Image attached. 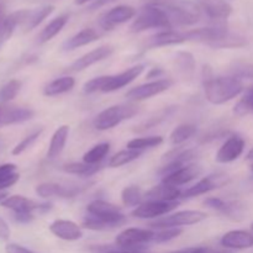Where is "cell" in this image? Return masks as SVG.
Masks as SVG:
<instances>
[{
    "label": "cell",
    "mask_w": 253,
    "mask_h": 253,
    "mask_svg": "<svg viewBox=\"0 0 253 253\" xmlns=\"http://www.w3.org/2000/svg\"><path fill=\"white\" fill-rule=\"evenodd\" d=\"M89 216L83 221L85 229L94 231H105L115 229L125 222V215L120 208L105 200H94L86 207Z\"/></svg>",
    "instance_id": "1"
},
{
    "label": "cell",
    "mask_w": 253,
    "mask_h": 253,
    "mask_svg": "<svg viewBox=\"0 0 253 253\" xmlns=\"http://www.w3.org/2000/svg\"><path fill=\"white\" fill-rule=\"evenodd\" d=\"M204 90L209 103L220 105L239 96L244 91V84L235 77H211L204 81Z\"/></svg>",
    "instance_id": "2"
},
{
    "label": "cell",
    "mask_w": 253,
    "mask_h": 253,
    "mask_svg": "<svg viewBox=\"0 0 253 253\" xmlns=\"http://www.w3.org/2000/svg\"><path fill=\"white\" fill-rule=\"evenodd\" d=\"M170 27L172 22L162 9L156 6H143V9L138 12L137 17L131 24L130 31L133 34H140L151 29L169 30Z\"/></svg>",
    "instance_id": "3"
},
{
    "label": "cell",
    "mask_w": 253,
    "mask_h": 253,
    "mask_svg": "<svg viewBox=\"0 0 253 253\" xmlns=\"http://www.w3.org/2000/svg\"><path fill=\"white\" fill-rule=\"evenodd\" d=\"M138 109L136 105H114L101 111L94 120V127L99 131H106L115 127L124 120L131 119L137 114Z\"/></svg>",
    "instance_id": "4"
},
{
    "label": "cell",
    "mask_w": 253,
    "mask_h": 253,
    "mask_svg": "<svg viewBox=\"0 0 253 253\" xmlns=\"http://www.w3.org/2000/svg\"><path fill=\"white\" fill-rule=\"evenodd\" d=\"M207 219V214L199 210H183L175 214L168 215V216L158 219L156 221L151 222L150 226L152 229H174V227L188 226V225H194L198 222Z\"/></svg>",
    "instance_id": "5"
},
{
    "label": "cell",
    "mask_w": 253,
    "mask_h": 253,
    "mask_svg": "<svg viewBox=\"0 0 253 253\" xmlns=\"http://www.w3.org/2000/svg\"><path fill=\"white\" fill-rule=\"evenodd\" d=\"M156 232L147 229H126L118 235L116 246L125 249H142V245L150 244L155 240Z\"/></svg>",
    "instance_id": "6"
},
{
    "label": "cell",
    "mask_w": 253,
    "mask_h": 253,
    "mask_svg": "<svg viewBox=\"0 0 253 253\" xmlns=\"http://www.w3.org/2000/svg\"><path fill=\"white\" fill-rule=\"evenodd\" d=\"M1 205L6 209L11 210L16 215H34L35 211L46 212L51 209V204H39L31 199L22 197V195H12L7 197Z\"/></svg>",
    "instance_id": "7"
},
{
    "label": "cell",
    "mask_w": 253,
    "mask_h": 253,
    "mask_svg": "<svg viewBox=\"0 0 253 253\" xmlns=\"http://www.w3.org/2000/svg\"><path fill=\"white\" fill-rule=\"evenodd\" d=\"M172 85L173 81H170V79H158V81L135 86L126 93V98L132 101L145 100V99H150L168 90Z\"/></svg>",
    "instance_id": "8"
},
{
    "label": "cell",
    "mask_w": 253,
    "mask_h": 253,
    "mask_svg": "<svg viewBox=\"0 0 253 253\" xmlns=\"http://www.w3.org/2000/svg\"><path fill=\"white\" fill-rule=\"evenodd\" d=\"M178 202H153L148 200L147 203L136 207L131 214L132 216L138 219H156V217L163 216V215L169 214L172 210L178 207Z\"/></svg>",
    "instance_id": "9"
},
{
    "label": "cell",
    "mask_w": 253,
    "mask_h": 253,
    "mask_svg": "<svg viewBox=\"0 0 253 253\" xmlns=\"http://www.w3.org/2000/svg\"><path fill=\"white\" fill-rule=\"evenodd\" d=\"M229 31L230 30L227 29L225 25H217V26L200 27V29L190 30V31L185 32L184 35L187 41L202 42V43H205L208 44V46L212 47Z\"/></svg>",
    "instance_id": "10"
},
{
    "label": "cell",
    "mask_w": 253,
    "mask_h": 253,
    "mask_svg": "<svg viewBox=\"0 0 253 253\" xmlns=\"http://www.w3.org/2000/svg\"><path fill=\"white\" fill-rule=\"evenodd\" d=\"M200 10L216 21H225L232 14V6L227 0H195Z\"/></svg>",
    "instance_id": "11"
},
{
    "label": "cell",
    "mask_w": 253,
    "mask_h": 253,
    "mask_svg": "<svg viewBox=\"0 0 253 253\" xmlns=\"http://www.w3.org/2000/svg\"><path fill=\"white\" fill-rule=\"evenodd\" d=\"M136 15V10L130 5H119L101 16L100 26L104 30H113L118 25L125 24Z\"/></svg>",
    "instance_id": "12"
},
{
    "label": "cell",
    "mask_w": 253,
    "mask_h": 253,
    "mask_svg": "<svg viewBox=\"0 0 253 253\" xmlns=\"http://www.w3.org/2000/svg\"><path fill=\"white\" fill-rule=\"evenodd\" d=\"M35 111L29 108L0 104V125H14L29 121L34 118Z\"/></svg>",
    "instance_id": "13"
},
{
    "label": "cell",
    "mask_w": 253,
    "mask_h": 253,
    "mask_svg": "<svg viewBox=\"0 0 253 253\" xmlns=\"http://www.w3.org/2000/svg\"><path fill=\"white\" fill-rule=\"evenodd\" d=\"M245 140L241 136L232 135L224 142V145L217 151L215 160L217 163H230L236 161L245 150Z\"/></svg>",
    "instance_id": "14"
},
{
    "label": "cell",
    "mask_w": 253,
    "mask_h": 253,
    "mask_svg": "<svg viewBox=\"0 0 253 253\" xmlns=\"http://www.w3.org/2000/svg\"><path fill=\"white\" fill-rule=\"evenodd\" d=\"M143 71H145V64H136V66L131 67V68L126 69L121 73L115 74V76H109L103 91L104 93H111V91L119 90V89L128 85L131 82H133L138 76H141Z\"/></svg>",
    "instance_id": "15"
},
{
    "label": "cell",
    "mask_w": 253,
    "mask_h": 253,
    "mask_svg": "<svg viewBox=\"0 0 253 253\" xmlns=\"http://www.w3.org/2000/svg\"><path fill=\"white\" fill-rule=\"evenodd\" d=\"M114 52V48L111 46H100L98 48L93 49V51L88 52V53L83 54L81 58H78L77 61H74L71 66L68 67L69 72H81L84 69L89 68L93 64L98 63V62L104 61L105 58H108L109 56H111V53Z\"/></svg>",
    "instance_id": "16"
},
{
    "label": "cell",
    "mask_w": 253,
    "mask_h": 253,
    "mask_svg": "<svg viewBox=\"0 0 253 253\" xmlns=\"http://www.w3.org/2000/svg\"><path fill=\"white\" fill-rule=\"evenodd\" d=\"M202 173V167L198 165H187L169 174L162 178V184L170 185V187H180L187 183L192 182Z\"/></svg>",
    "instance_id": "17"
},
{
    "label": "cell",
    "mask_w": 253,
    "mask_h": 253,
    "mask_svg": "<svg viewBox=\"0 0 253 253\" xmlns=\"http://www.w3.org/2000/svg\"><path fill=\"white\" fill-rule=\"evenodd\" d=\"M49 231L64 241H78L83 237V231L71 220H56L49 225Z\"/></svg>",
    "instance_id": "18"
},
{
    "label": "cell",
    "mask_w": 253,
    "mask_h": 253,
    "mask_svg": "<svg viewBox=\"0 0 253 253\" xmlns=\"http://www.w3.org/2000/svg\"><path fill=\"white\" fill-rule=\"evenodd\" d=\"M220 244L229 250L251 249L253 247V234L244 230H232L221 237Z\"/></svg>",
    "instance_id": "19"
},
{
    "label": "cell",
    "mask_w": 253,
    "mask_h": 253,
    "mask_svg": "<svg viewBox=\"0 0 253 253\" xmlns=\"http://www.w3.org/2000/svg\"><path fill=\"white\" fill-rule=\"evenodd\" d=\"M226 183V177H219V175H209V177L204 178V179L199 180L195 185L188 188L183 195L185 198H193L198 197V195L207 194V193L211 192V190L217 189L221 185H224Z\"/></svg>",
    "instance_id": "20"
},
{
    "label": "cell",
    "mask_w": 253,
    "mask_h": 253,
    "mask_svg": "<svg viewBox=\"0 0 253 253\" xmlns=\"http://www.w3.org/2000/svg\"><path fill=\"white\" fill-rule=\"evenodd\" d=\"M187 41L184 34L173 31V30H166L158 34L153 35L148 39L147 47L148 48H156V47L173 46V44H180Z\"/></svg>",
    "instance_id": "21"
},
{
    "label": "cell",
    "mask_w": 253,
    "mask_h": 253,
    "mask_svg": "<svg viewBox=\"0 0 253 253\" xmlns=\"http://www.w3.org/2000/svg\"><path fill=\"white\" fill-rule=\"evenodd\" d=\"M182 195L179 188L166 184L156 185L146 193L147 200H153V202H177L178 198Z\"/></svg>",
    "instance_id": "22"
},
{
    "label": "cell",
    "mask_w": 253,
    "mask_h": 253,
    "mask_svg": "<svg viewBox=\"0 0 253 253\" xmlns=\"http://www.w3.org/2000/svg\"><path fill=\"white\" fill-rule=\"evenodd\" d=\"M78 190L74 188H66L56 183H42L36 187V194L41 198H72L77 194Z\"/></svg>",
    "instance_id": "23"
},
{
    "label": "cell",
    "mask_w": 253,
    "mask_h": 253,
    "mask_svg": "<svg viewBox=\"0 0 253 253\" xmlns=\"http://www.w3.org/2000/svg\"><path fill=\"white\" fill-rule=\"evenodd\" d=\"M98 39L99 34L95 30L83 29L82 31H79L78 34H76L74 36H72L71 39L67 40L63 43V46H62V48H63V51H73V49L79 48V47L91 43V42L96 41Z\"/></svg>",
    "instance_id": "24"
},
{
    "label": "cell",
    "mask_w": 253,
    "mask_h": 253,
    "mask_svg": "<svg viewBox=\"0 0 253 253\" xmlns=\"http://www.w3.org/2000/svg\"><path fill=\"white\" fill-rule=\"evenodd\" d=\"M69 136V126L62 125L61 127L57 128L54 133L52 135L51 142H49L48 151H47V158L49 160H54L58 157L63 151L64 146H66L67 140Z\"/></svg>",
    "instance_id": "25"
},
{
    "label": "cell",
    "mask_w": 253,
    "mask_h": 253,
    "mask_svg": "<svg viewBox=\"0 0 253 253\" xmlns=\"http://www.w3.org/2000/svg\"><path fill=\"white\" fill-rule=\"evenodd\" d=\"M53 10L54 6H52V5H44V6L36 7V9H29L26 20H25L24 25H22L24 32L32 31V30H34L35 27L39 26L46 17H48L49 15L53 12Z\"/></svg>",
    "instance_id": "26"
},
{
    "label": "cell",
    "mask_w": 253,
    "mask_h": 253,
    "mask_svg": "<svg viewBox=\"0 0 253 253\" xmlns=\"http://www.w3.org/2000/svg\"><path fill=\"white\" fill-rule=\"evenodd\" d=\"M68 19H69L68 15L64 14V15H59V16H57L56 19L52 20L51 22H48V25H46L44 29L40 32L37 42H39L40 44H42L51 41V40L53 39L54 36H57V35L62 31V29L66 26V24L68 22Z\"/></svg>",
    "instance_id": "27"
},
{
    "label": "cell",
    "mask_w": 253,
    "mask_h": 253,
    "mask_svg": "<svg viewBox=\"0 0 253 253\" xmlns=\"http://www.w3.org/2000/svg\"><path fill=\"white\" fill-rule=\"evenodd\" d=\"M76 84L73 77H61V78H57L54 81H52L51 83L47 84L43 89V94L46 96H57L61 95V94L67 93V91L72 90Z\"/></svg>",
    "instance_id": "28"
},
{
    "label": "cell",
    "mask_w": 253,
    "mask_h": 253,
    "mask_svg": "<svg viewBox=\"0 0 253 253\" xmlns=\"http://www.w3.org/2000/svg\"><path fill=\"white\" fill-rule=\"evenodd\" d=\"M175 111V106H169V108H165L162 110H160L158 113H156L155 115H152L151 118H148L147 120L142 121L140 125L136 126V128L133 131L135 132H145V131L150 130V128L155 127L158 124H161L162 121L167 120L170 115Z\"/></svg>",
    "instance_id": "29"
},
{
    "label": "cell",
    "mask_w": 253,
    "mask_h": 253,
    "mask_svg": "<svg viewBox=\"0 0 253 253\" xmlns=\"http://www.w3.org/2000/svg\"><path fill=\"white\" fill-rule=\"evenodd\" d=\"M197 133V126L193 124H182L172 131L169 136L170 143L174 146L182 145Z\"/></svg>",
    "instance_id": "30"
},
{
    "label": "cell",
    "mask_w": 253,
    "mask_h": 253,
    "mask_svg": "<svg viewBox=\"0 0 253 253\" xmlns=\"http://www.w3.org/2000/svg\"><path fill=\"white\" fill-rule=\"evenodd\" d=\"M175 63H177L178 69L180 73L185 77H192L195 69V59L190 52L180 51L175 54Z\"/></svg>",
    "instance_id": "31"
},
{
    "label": "cell",
    "mask_w": 253,
    "mask_h": 253,
    "mask_svg": "<svg viewBox=\"0 0 253 253\" xmlns=\"http://www.w3.org/2000/svg\"><path fill=\"white\" fill-rule=\"evenodd\" d=\"M141 155H142V151L131 150V148L123 150L110 158V161H109V167L118 168L121 167V166H125L127 163L132 162V161L137 160Z\"/></svg>",
    "instance_id": "32"
},
{
    "label": "cell",
    "mask_w": 253,
    "mask_h": 253,
    "mask_svg": "<svg viewBox=\"0 0 253 253\" xmlns=\"http://www.w3.org/2000/svg\"><path fill=\"white\" fill-rule=\"evenodd\" d=\"M110 151V143L109 142H103L99 143V145L94 146L91 150H89L88 152L84 153L83 156V162L88 163V165L96 166L99 162L104 160L106 155Z\"/></svg>",
    "instance_id": "33"
},
{
    "label": "cell",
    "mask_w": 253,
    "mask_h": 253,
    "mask_svg": "<svg viewBox=\"0 0 253 253\" xmlns=\"http://www.w3.org/2000/svg\"><path fill=\"white\" fill-rule=\"evenodd\" d=\"M142 199V190H141L137 185L126 187L125 189L121 192V200H123L124 205H126V207H138V205H141Z\"/></svg>",
    "instance_id": "34"
},
{
    "label": "cell",
    "mask_w": 253,
    "mask_h": 253,
    "mask_svg": "<svg viewBox=\"0 0 253 253\" xmlns=\"http://www.w3.org/2000/svg\"><path fill=\"white\" fill-rule=\"evenodd\" d=\"M22 86V82L19 79H11L0 89V101L1 103H9L12 99L17 96Z\"/></svg>",
    "instance_id": "35"
},
{
    "label": "cell",
    "mask_w": 253,
    "mask_h": 253,
    "mask_svg": "<svg viewBox=\"0 0 253 253\" xmlns=\"http://www.w3.org/2000/svg\"><path fill=\"white\" fill-rule=\"evenodd\" d=\"M163 142V137L161 136H150V137H140L133 138V140L128 141L127 148L131 150H138L143 151L146 148H152L156 146H160Z\"/></svg>",
    "instance_id": "36"
},
{
    "label": "cell",
    "mask_w": 253,
    "mask_h": 253,
    "mask_svg": "<svg viewBox=\"0 0 253 253\" xmlns=\"http://www.w3.org/2000/svg\"><path fill=\"white\" fill-rule=\"evenodd\" d=\"M62 169L64 170L66 173H69V174H76V175H90L93 174L94 172L98 170V166H93V165H88V163L83 162V163H78V162H73V163H68V165H64Z\"/></svg>",
    "instance_id": "37"
},
{
    "label": "cell",
    "mask_w": 253,
    "mask_h": 253,
    "mask_svg": "<svg viewBox=\"0 0 253 253\" xmlns=\"http://www.w3.org/2000/svg\"><path fill=\"white\" fill-rule=\"evenodd\" d=\"M234 113L239 116L253 114V86H250L247 89L241 100L235 105Z\"/></svg>",
    "instance_id": "38"
},
{
    "label": "cell",
    "mask_w": 253,
    "mask_h": 253,
    "mask_svg": "<svg viewBox=\"0 0 253 253\" xmlns=\"http://www.w3.org/2000/svg\"><path fill=\"white\" fill-rule=\"evenodd\" d=\"M42 128L41 130H37V131H34L32 133H30L29 136H26V137H24V140L20 141L19 143H17L16 146L14 147V150L11 151V153L14 156H19L21 155L22 152H25V151L27 150L29 147H31L32 145H34L35 142H36L37 140H39V137L41 136L42 133Z\"/></svg>",
    "instance_id": "39"
},
{
    "label": "cell",
    "mask_w": 253,
    "mask_h": 253,
    "mask_svg": "<svg viewBox=\"0 0 253 253\" xmlns=\"http://www.w3.org/2000/svg\"><path fill=\"white\" fill-rule=\"evenodd\" d=\"M231 72L235 78L252 79L253 81V63H246V62H236L232 64Z\"/></svg>",
    "instance_id": "40"
},
{
    "label": "cell",
    "mask_w": 253,
    "mask_h": 253,
    "mask_svg": "<svg viewBox=\"0 0 253 253\" xmlns=\"http://www.w3.org/2000/svg\"><path fill=\"white\" fill-rule=\"evenodd\" d=\"M182 232L183 230L179 229V227L161 230L160 232H156L153 242H156V244H165V242H169L172 241V240L177 239L179 235H182Z\"/></svg>",
    "instance_id": "41"
},
{
    "label": "cell",
    "mask_w": 253,
    "mask_h": 253,
    "mask_svg": "<svg viewBox=\"0 0 253 253\" xmlns=\"http://www.w3.org/2000/svg\"><path fill=\"white\" fill-rule=\"evenodd\" d=\"M108 79L109 76H101L90 79V81L86 82V83L84 84L83 91L85 94H93L96 93V91H103V88L105 86Z\"/></svg>",
    "instance_id": "42"
},
{
    "label": "cell",
    "mask_w": 253,
    "mask_h": 253,
    "mask_svg": "<svg viewBox=\"0 0 253 253\" xmlns=\"http://www.w3.org/2000/svg\"><path fill=\"white\" fill-rule=\"evenodd\" d=\"M93 251L95 253H146L142 249H125V247H94Z\"/></svg>",
    "instance_id": "43"
},
{
    "label": "cell",
    "mask_w": 253,
    "mask_h": 253,
    "mask_svg": "<svg viewBox=\"0 0 253 253\" xmlns=\"http://www.w3.org/2000/svg\"><path fill=\"white\" fill-rule=\"evenodd\" d=\"M16 166L14 163H5L0 166V178H10L17 174Z\"/></svg>",
    "instance_id": "44"
},
{
    "label": "cell",
    "mask_w": 253,
    "mask_h": 253,
    "mask_svg": "<svg viewBox=\"0 0 253 253\" xmlns=\"http://www.w3.org/2000/svg\"><path fill=\"white\" fill-rule=\"evenodd\" d=\"M204 204L207 205L208 208H210V209L217 210V211H222L226 202L220 199V198H208V199L204 202Z\"/></svg>",
    "instance_id": "45"
},
{
    "label": "cell",
    "mask_w": 253,
    "mask_h": 253,
    "mask_svg": "<svg viewBox=\"0 0 253 253\" xmlns=\"http://www.w3.org/2000/svg\"><path fill=\"white\" fill-rule=\"evenodd\" d=\"M19 178H20L19 173L15 175H12V177H10V178H0V193L4 192L5 189L10 188L11 185H14L15 183L19 180Z\"/></svg>",
    "instance_id": "46"
},
{
    "label": "cell",
    "mask_w": 253,
    "mask_h": 253,
    "mask_svg": "<svg viewBox=\"0 0 253 253\" xmlns=\"http://www.w3.org/2000/svg\"><path fill=\"white\" fill-rule=\"evenodd\" d=\"M5 251H6V253H35V252L30 251V250L25 249V247L20 246V245H16V244L6 245V247H5Z\"/></svg>",
    "instance_id": "47"
},
{
    "label": "cell",
    "mask_w": 253,
    "mask_h": 253,
    "mask_svg": "<svg viewBox=\"0 0 253 253\" xmlns=\"http://www.w3.org/2000/svg\"><path fill=\"white\" fill-rule=\"evenodd\" d=\"M10 237V227L6 224V221L0 217V240H7Z\"/></svg>",
    "instance_id": "48"
},
{
    "label": "cell",
    "mask_w": 253,
    "mask_h": 253,
    "mask_svg": "<svg viewBox=\"0 0 253 253\" xmlns=\"http://www.w3.org/2000/svg\"><path fill=\"white\" fill-rule=\"evenodd\" d=\"M114 1H118V0H94L91 4H89L88 9L89 10H96L101 6H105V5L111 4V2H114Z\"/></svg>",
    "instance_id": "49"
},
{
    "label": "cell",
    "mask_w": 253,
    "mask_h": 253,
    "mask_svg": "<svg viewBox=\"0 0 253 253\" xmlns=\"http://www.w3.org/2000/svg\"><path fill=\"white\" fill-rule=\"evenodd\" d=\"M34 217H35L34 215H16L15 219H16V221L21 222V224H27V222L32 221Z\"/></svg>",
    "instance_id": "50"
},
{
    "label": "cell",
    "mask_w": 253,
    "mask_h": 253,
    "mask_svg": "<svg viewBox=\"0 0 253 253\" xmlns=\"http://www.w3.org/2000/svg\"><path fill=\"white\" fill-rule=\"evenodd\" d=\"M163 73V71L162 69H160V68H152V71L150 72V73L147 74V78H157V77H160L161 74Z\"/></svg>",
    "instance_id": "51"
},
{
    "label": "cell",
    "mask_w": 253,
    "mask_h": 253,
    "mask_svg": "<svg viewBox=\"0 0 253 253\" xmlns=\"http://www.w3.org/2000/svg\"><path fill=\"white\" fill-rule=\"evenodd\" d=\"M4 19H5L4 7H2L1 5H0V27H1V24H2V21H4Z\"/></svg>",
    "instance_id": "52"
},
{
    "label": "cell",
    "mask_w": 253,
    "mask_h": 253,
    "mask_svg": "<svg viewBox=\"0 0 253 253\" xmlns=\"http://www.w3.org/2000/svg\"><path fill=\"white\" fill-rule=\"evenodd\" d=\"M94 0H76V4L77 5H84V4H91V2H93Z\"/></svg>",
    "instance_id": "53"
},
{
    "label": "cell",
    "mask_w": 253,
    "mask_h": 253,
    "mask_svg": "<svg viewBox=\"0 0 253 253\" xmlns=\"http://www.w3.org/2000/svg\"><path fill=\"white\" fill-rule=\"evenodd\" d=\"M190 251H192V247H190V249L178 250V251H173V252H169V253H190Z\"/></svg>",
    "instance_id": "54"
},
{
    "label": "cell",
    "mask_w": 253,
    "mask_h": 253,
    "mask_svg": "<svg viewBox=\"0 0 253 253\" xmlns=\"http://www.w3.org/2000/svg\"><path fill=\"white\" fill-rule=\"evenodd\" d=\"M6 198H7V194H6V193H4V192L0 193V203L4 202V200L6 199Z\"/></svg>",
    "instance_id": "55"
},
{
    "label": "cell",
    "mask_w": 253,
    "mask_h": 253,
    "mask_svg": "<svg viewBox=\"0 0 253 253\" xmlns=\"http://www.w3.org/2000/svg\"><path fill=\"white\" fill-rule=\"evenodd\" d=\"M246 158H247V160H253V148H252L251 151H250L249 153H247Z\"/></svg>",
    "instance_id": "56"
},
{
    "label": "cell",
    "mask_w": 253,
    "mask_h": 253,
    "mask_svg": "<svg viewBox=\"0 0 253 253\" xmlns=\"http://www.w3.org/2000/svg\"><path fill=\"white\" fill-rule=\"evenodd\" d=\"M215 253V252H214ZM217 253H232V252H227V251H225V252H217Z\"/></svg>",
    "instance_id": "57"
},
{
    "label": "cell",
    "mask_w": 253,
    "mask_h": 253,
    "mask_svg": "<svg viewBox=\"0 0 253 253\" xmlns=\"http://www.w3.org/2000/svg\"><path fill=\"white\" fill-rule=\"evenodd\" d=\"M251 170H252V172H253V165L251 166Z\"/></svg>",
    "instance_id": "58"
},
{
    "label": "cell",
    "mask_w": 253,
    "mask_h": 253,
    "mask_svg": "<svg viewBox=\"0 0 253 253\" xmlns=\"http://www.w3.org/2000/svg\"><path fill=\"white\" fill-rule=\"evenodd\" d=\"M251 229L253 230V222H252V225H251Z\"/></svg>",
    "instance_id": "59"
},
{
    "label": "cell",
    "mask_w": 253,
    "mask_h": 253,
    "mask_svg": "<svg viewBox=\"0 0 253 253\" xmlns=\"http://www.w3.org/2000/svg\"><path fill=\"white\" fill-rule=\"evenodd\" d=\"M1 43H2V42H0V46H1Z\"/></svg>",
    "instance_id": "60"
}]
</instances>
